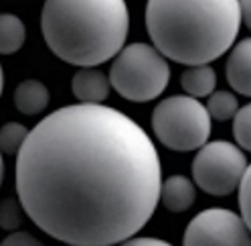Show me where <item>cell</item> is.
<instances>
[{"mask_svg": "<svg viewBox=\"0 0 251 246\" xmlns=\"http://www.w3.org/2000/svg\"><path fill=\"white\" fill-rule=\"evenodd\" d=\"M233 136L241 151L251 153V104L239 108L233 116Z\"/></svg>", "mask_w": 251, "mask_h": 246, "instance_id": "2e32d148", "label": "cell"}, {"mask_svg": "<svg viewBox=\"0 0 251 246\" xmlns=\"http://www.w3.org/2000/svg\"><path fill=\"white\" fill-rule=\"evenodd\" d=\"M239 10H241V21L251 31V0H239Z\"/></svg>", "mask_w": 251, "mask_h": 246, "instance_id": "44dd1931", "label": "cell"}, {"mask_svg": "<svg viewBox=\"0 0 251 246\" xmlns=\"http://www.w3.org/2000/svg\"><path fill=\"white\" fill-rule=\"evenodd\" d=\"M225 78L237 94L251 98V37L239 41L231 49L225 65Z\"/></svg>", "mask_w": 251, "mask_h": 246, "instance_id": "ba28073f", "label": "cell"}, {"mask_svg": "<svg viewBox=\"0 0 251 246\" xmlns=\"http://www.w3.org/2000/svg\"><path fill=\"white\" fill-rule=\"evenodd\" d=\"M116 246H172V244L160 238H128Z\"/></svg>", "mask_w": 251, "mask_h": 246, "instance_id": "ffe728a7", "label": "cell"}, {"mask_svg": "<svg viewBox=\"0 0 251 246\" xmlns=\"http://www.w3.org/2000/svg\"><path fill=\"white\" fill-rule=\"evenodd\" d=\"M182 246H251V232L239 214L209 208L186 226Z\"/></svg>", "mask_w": 251, "mask_h": 246, "instance_id": "52a82bcc", "label": "cell"}, {"mask_svg": "<svg viewBox=\"0 0 251 246\" xmlns=\"http://www.w3.org/2000/svg\"><path fill=\"white\" fill-rule=\"evenodd\" d=\"M0 246H45V244L30 232L17 230V232H10L2 242H0Z\"/></svg>", "mask_w": 251, "mask_h": 246, "instance_id": "d6986e66", "label": "cell"}, {"mask_svg": "<svg viewBox=\"0 0 251 246\" xmlns=\"http://www.w3.org/2000/svg\"><path fill=\"white\" fill-rule=\"evenodd\" d=\"M25 39V23L12 12H0V55H12L21 51Z\"/></svg>", "mask_w": 251, "mask_h": 246, "instance_id": "4fadbf2b", "label": "cell"}, {"mask_svg": "<svg viewBox=\"0 0 251 246\" xmlns=\"http://www.w3.org/2000/svg\"><path fill=\"white\" fill-rule=\"evenodd\" d=\"M152 130L166 149L197 151L209 141L211 116L197 98L186 94L170 96L154 108Z\"/></svg>", "mask_w": 251, "mask_h": 246, "instance_id": "5b68a950", "label": "cell"}, {"mask_svg": "<svg viewBox=\"0 0 251 246\" xmlns=\"http://www.w3.org/2000/svg\"><path fill=\"white\" fill-rule=\"evenodd\" d=\"M239 0H148L152 47L182 65H209L239 35Z\"/></svg>", "mask_w": 251, "mask_h": 246, "instance_id": "7a4b0ae2", "label": "cell"}, {"mask_svg": "<svg viewBox=\"0 0 251 246\" xmlns=\"http://www.w3.org/2000/svg\"><path fill=\"white\" fill-rule=\"evenodd\" d=\"M107 78L109 86L124 100L142 104L156 100L166 90L170 67L166 57H162L152 45L132 43L116 55Z\"/></svg>", "mask_w": 251, "mask_h": 246, "instance_id": "277c9868", "label": "cell"}, {"mask_svg": "<svg viewBox=\"0 0 251 246\" xmlns=\"http://www.w3.org/2000/svg\"><path fill=\"white\" fill-rule=\"evenodd\" d=\"M65 246H67V244H65Z\"/></svg>", "mask_w": 251, "mask_h": 246, "instance_id": "cb8c5ba5", "label": "cell"}, {"mask_svg": "<svg viewBox=\"0 0 251 246\" xmlns=\"http://www.w3.org/2000/svg\"><path fill=\"white\" fill-rule=\"evenodd\" d=\"M180 86L191 98H207L215 92L217 71L211 65H191L180 75Z\"/></svg>", "mask_w": 251, "mask_h": 246, "instance_id": "7c38bea8", "label": "cell"}, {"mask_svg": "<svg viewBox=\"0 0 251 246\" xmlns=\"http://www.w3.org/2000/svg\"><path fill=\"white\" fill-rule=\"evenodd\" d=\"M12 100L21 114L35 116V114H41L49 106L51 94H49V88L41 80H25L14 90Z\"/></svg>", "mask_w": 251, "mask_h": 246, "instance_id": "8fae6325", "label": "cell"}, {"mask_svg": "<svg viewBox=\"0 0 251 246\" xmlns=\"http://www.w3.org/2000/svg\"><path fill=\"white\" fill-rule=\"evenodd\" d=\"M2 90H4V71L2 65H0V96H2Z\"/></svg>", "mask_w": 251, "mask_h": 246, "instance_id": "603a6c76", "label": "cell"}, {"mask_svg": "<svg viewBox=\"0 0 251 246\" xmlns=\"http://www.w3.org/2000/svg\"><path fill=\"white\" fill-rule=\"evenodd\" d=\"M17 195L45 234L67 246L134 238L160 202L150 134L103 104L63 106L28 130L17 155Z\"/></svg>", "mask_w": 251, "mask_h": 246, "instance_id": "6da1fadb", "label": "cell"}, {"mask_svg": "<svg viewBox=\"0 0 251 246\" xmlns=\"http://www.w3.org/2000/svg\"><path fill=\"white\" fill-rule=\"evenodd\" d=\"M41 31L59 59L96 67L124 49L130 14L126 0H45Z\"/></svg>", "mask_w": 251, "mask_h": 246, "instance_id": "3957f363", "label": "cell"}, {"mask_svg": "<svg viewBox=\"0 0 251 246\" xmlns=\"http://www.w3.org/2000/svg\"><path fill=\"white\" fill-rule=\"evenodd\" d=\"M207 112L211 116V120H217V122H225V120H231L239 110V102L235 98L231 92H213L209 96V102H207Z\"/></svg>", "mask_w": 251, "mask_h": 246, "instance_id": "5bb4252c", "label": "cell"}, {"mask_svg": "<svg viewBox=\"0 0 251 246\" xmlns=\"http://www.w3.org/2000/svg\"><path fill=\"white\" fill-rule=\"evenodd\" d=\"M237 189H239V210H241L239 216L245 222L247 230L251 232V163L247 165L243 179H241Z\"/></svg>", "mask_w": 251, "mask_h": 246, "instance_id": "ac0fdd59", "label": "cell"}, {"mask_svg": "<svg viewBox=\"0 0 251 246\" xmlns=\"http://www.w3.org/2000/svg\"><path fill=\"white\" fill-rule=\"evenodd\" d=\"M28 136V128L21 122H6L0 128V153L2 155H19Z\"/></svg>", "mask_w": 251, "mask_h": 246, "instance_id": "9a60e30c", "label": "cell"}, {"mask_svg": "<svg viewBox=\"0 0 251 246\" xmlns=\"http://www.w3.org/2000/svg\"><path fill=\"white\" fill-rule=\"evenodd\" d=\"M197 199V185L184 175H170L160 185V202L170 212H186Z\"/></svg>", "mask_w": 251, "mask_h": 246, "instance_id": "30bf717a", "label": "cell"}, {"mask_svg": "<svg viewBox=\"0 0 251 246\" xmlns=\"http://www.w3.org/2000/svg\"><path fill=\"white\" fill-rule=\"evenodd\" d=\"M23 222V206L17 197H6L0 202V228L17 232Z\"/></svg>", "mask_w": 251, "mask_h": 246, "instance_id": "e0dca14e", "label": "cell"}, {"mask_svg": "<svg viewBox=\"0 0 251 246\" xmlns=\"http://www.w3.org/2000/svg\"><path fill=\"white\" fill-rule=\"evenodd\" d=\"M245 169V153L237 145L213 141L202 145L195 155L193 183L209 195H229L239 187Z\"/></svg>", "mask_w": 251, "mask_h": 246, "instance_id": "8992f818", "label": "cell"}, {"mask_svg": "<svg viewBox=\"0 0 251 246\" xmlns=\"http://www.w3.org/2000/svg\"><path fill=\"white\" fill-rule=\"evenodd\" d=\"M109 78L96 67H81L73 75L71 90L79 104H103L109 96Z\"/></svg>", "mask_w": 251, "mask_h": 246, "instance_id": "9c48e42d", "label": "cell"}, {"mask_svg": "<svg viewBox=\"0 0 251 246\" xmlns=\"http://www.w3.org/2000/svg\"><path fill=\"white\" fill-rule=\"evenodd\" d=\"M4 181V161H2V153H0V187H2Z\"/></svg>", "mask_w": 251, "mask_h": 246, "instance_id": "7402d4cb", "label": "cell"}]
</instances>
